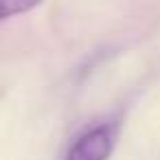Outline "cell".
Here are the masks:
<instances>
[{"instance_id": "obj_1", "label": "cell", "mask_w": 160, "mask_h": 160, "mask_svg": "<svg viewBox=\"0 0 160 160\" xmlns=\"http://www.w3.org/2000/svg\"><path fill=\"white\" fill-rule=\"evenodd\" d=\"M114 149V134L108 125L83 132L68 149L64 160H108Z\"/></svg>"}, {"instance_id": "obj_2", "label": "cell", "mask_w": 160, "mask_h": 160, "mask_svg": "<svg viewBox=\"0 0 160 160\" xmlns=\"http://www.w3.org/2000/svg\"><path fill=\"white\" fill-rule=\"evenodd\" d=\"M44 0H0V22H5L13 16L29 13L31 9L40 7Z\"/></svg>"}]
</instances>
